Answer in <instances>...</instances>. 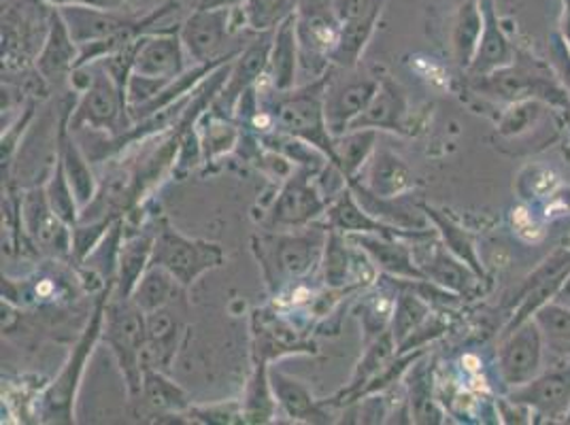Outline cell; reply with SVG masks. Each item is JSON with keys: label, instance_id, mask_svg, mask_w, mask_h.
Wrapping results in <instances>:
<instances>
[{"label": "cell", "instance_id": "6da1fadb", "mask_svg": "<svg viewBox=\"0 0 570 425\" xmlns=\"http://www.w3.org/2000/svg\"><path fill=\"white\" fill-rule=\"evenodd\" d=\"M328 228L311 224L301 230H264L252 237V254L261 266L271 298L279 300L309 281L322 264Z\"/></svg>", "mask_w": 570, "mask_h": 425}, {"label": "cell", "instance_id": "7a4b0ae2", "mask_svg": "<svg viewBox=\"0 0 570 425\" xmlns=\"http://www.w3.org/2000/svg\"><path fill=\"white\" fill-rule=\"evenodd\" d=\"M469 86L476 96L504 107L520 100H541L549 109L570 116V96L560 83L553 67L528 53H518L509 67L488 72L481 77H469Z\"/></svg>", "mask_w": 570, "mask_h": 425}, {"label": "cell", "instance_id": "3957f363", "mask_svg": "<svg viewBox=\"0 0 570 425\" xmlns=\"http://www.w3.org/2000/svg\"><path fill=\"white\" fill-rule=\"evenodd\" d=\"M331 71L324 77L298 86L289 92H273L275 98L268 102L261 98V107L275 119V130L296 137L301 141L317 147L331 162H334V137L326 121L324 95L331 81Z\"/></svg>", "mask_w": 570, "mask_h": 425}, {"label": "cell", "instance_id": "277c9868", "mask_svg": "<svg viewBox=\"0 0 570 425\" xmlns=\"http://www.w3.org/2000/svg\"><path fill=\"white\" fill-rule=\"evenodd\" d=\"M114 287L116 284H107L96 296L95 310L81 336L77 338L69 359L65 362L58 377L49 383L48 389L41 396V419L46 424H75V404H77L79 385L86 373V364L95 354L96 345L100 343L105 308L114 294Z\"/></svg>", "mask_w": 570, "mask_h": 425}, {"label": "cell", "instance_id": "5b68a950", "mask_svg": "<svg viewBox=\"0 0 570 425\" xmlns=\"http://www.w3.org/2000/svg\"><path fill=\"white\" fill-rule=\"evenodd\" d=\"M79 71L83 72V81L81 96L69 113V128L72 132L90 128L96 132H107L109 137H119L130 130L132 119L128 98L111 72L105 69V65L98 60L79 67Z\"/></svg>", "mask_w": 570, "mask_h": 425}, {"label": "cell", "instance_id": "8992f818", "mask_svg": "<svg viewBox=\"0 0 570 425\" xmlns=\"http://www.w3.org/2000/svg\"><path fill=\"white\" fill-rule=\"evenodd\" d=\"M100 343H105L116 357L130 401L141 398L147 315L132 303V298H124L116 291L111 294L105 308Z\"/></svg>", "mask_w": 570, "mask_h": 425}, {"label": "cell", "instance_id": "52a82bcc", "mask_svg": "<svg viewBox=\"0 0 570 425\" xmlns=\"http://www.w3.org/2000/svg\"><path fill=\"white\" fill-rule=\"evenodd\" d=\"M226 251L219 243L181 235L167 219L156 224V240L151 264L163 266L184 289H190L203 275L219 268Z\"/></svg>", "mask_w": 570, "mask_h": 425}, {"label": "cell", "instance_id": "ba28073f", "mask_svg": "<svg viewBox=\"0 0 570 425\" xmlns=\"http://www.w3.org/2000/svg\"><path fill=\"white\" fill-rule=\"evenodd\" d=\"M315 177L317 175L298 166L285 177L262 221L264 230H301L324 217L331 200L324 196Z\"/></svg>", "mask_w": 570, "mask_h": 425}, {"label": "cell", "instance_id": "9c48e42d", "mask_svg": "<svg viewBox=\"0 0 570 425\" xmlns=\"http://www.w3.org/2000/svg\"><path fill=\"white\" fill-rule=\"evenodd\" d=\"M245 30L238 9H203L196 7L179 28L184 48L194 65L222 60L238 49L228 48V41Z\"/></svg>", "mask_w": 570, "mask_h": 425}, {"label": "cell", "instance_id": "30bf717a", "mask_svg": "<svg viewBox=\"0 0 570 425\" xmlns=\"http://www.w3.org/2000/svg\"><path fill=\"white\" fill-rule=\"evenodd\" d=\"M317 345L279 307L254 308L252 313V359L277 362L289 355H315Z\"/></svg>", "mask_w": 570, "mask_h": 425}, {"label": "cell", "instance_id": "8fae6325", "mask_svg": "<svg viewBox=\"0 0 570 425\" xmlns=\"http://www.w3.org/2000/svg\"><path fill=\"white\" fill-rule=\"evenodd\" d=\"M273 37H275V30L254 34V39L247 43V48L240 49V53L230 65V71H228L222 90L217 92L212 107H209L212 116L235 119L240 96L245 95L247 90L261 86V81H264V77H266Z\"/></svg>", "mask_w": 570, "mask_h": 425}, {"label": "cell", "instance_id": "7c38bea8", "mask_svg": "<svg viewBox=\"0 0 570 425\" xmlns=\"http://www.w3.org/2000/svg\"><path fill=\"white\" fill-rule=\"evenodd\" d=\"M546 340L534 317L513 330L502 332L499 375L509 389L522 387L546 368Z\"/></svg>", "mask_w": 570, "mask_h": 425}, {"label": "cell", "instance_id": "4fadbf2b", "mask_svg": "<svg viewBox=\"0 0 570 425\" xmlns=\"http://www.w3.org/2000/svg\"><path fill=\"white\" fill-rule=\"evenodd\" d=\"M509 398L525 404L543 422H564L570 415V357H558L549 368L522 387L509 389Z\"/></svg>", "mask_w": 570, "mask_h": 425}, {"label": "cell", "instance_id": "5bb4252c", "mask_svg": "<svg viewBox=\"0 0 570 425\" xmlns=\"http://www.w3.org/2000/svg\"><path fill=\"white\" fill-rule=\"evenodd\" d=\"M380 81L377 77H368V75L364 77L352 75V77L338 79L331 72V81L324 95V109H326V121L333 137L345 135L352 128V123L364 113V109L380 90Z\"/></svg>", "mask_w": 570, "mask_h": 425}, {"label": "cell", "instance_id": "9a60e30c", "mask_svg": "<svg viewBox=\"0 0 570 425\" xmlns=\"http://www.w3.org/2000/svg\"><path fill=\"white\" fill-rule=\"evenodd\" d=\"M324 226L328 230H336L341 235H381V237L409 238L413 243H422L428 238L436 237V230L430 233H409L396 226L383 224L377 217L366 211L354 194V189H343L336 198L331 200L328 209L324 212Z\"/></svg>", "mask_w": 570, "mask_h": 425}, {"label": "cell", "instance_id": "2e32d148", "mask_svg": "<svg viewBox=\"0 0 570 425\" xmlns=\"http://www.w3.org/2000/svg\"><path fill=\"white\" fill-rule=\"evenodd\" d=\"M188 69V51L179 32H147L137 41L130 75L173 81Z\"/></svg>", "mask_w": 570, "mask_h": 425}, {"label": "cell", "instance_id": "e0dca14e", "mask_svg": "<svg viewBox=\"0 0 570 425\" xmlns=\"http://www.w3.org/2000/svg\"><path fill=\"white\" fill-rule=\"evenodd\" d=\"M20 211L26 235L32 238L35 245L60 258L71 256L72 228L51 211L46 186L30 189L20 205Z\"/></svg>", "mask_w": 570, "mask_h": 425}, {"label": "cell", "instance_id": "ac0fdd59", "mask_svg": "<svg viewBox=\"0 0 570 425\" xmlns=\"http://www.w3.org/2000/svg\"><path fill=\"white\" fill-rule=\"evenodd\" d=\"M79 60V46L71 37V30L60 16L58 7H51L49 26L46 30V41L37 53L35 69L46 83H60L71 77Z\"/></svg>", "mask_w": 570, "mask_h": 425}, {"label": "cell", "instance_id": "d6986e66", "mask_svg": "<svg viewBox=\"0 0 570 425\" xmlns=\"http://www.w3.org/2000/svg\"><path fill=\"white\" fill-rule=\"evenodd\" d=\"M345 237L373 260L381 275L394 277V279H409V281L426 279L424 270L415 260V251L409 245V238L381 237V235H345Z\"/></svg>", "mask_w": 570, "mask_h": 425}, {"label": "cell", "instance_id": "ffe728a7", "mask_svg": "<svg viewBox=\"0 0 570 425\" xmlns=\"http://www.w3.org/2000/svg\"><path fill=\"white\" fill-rule=\"evenodd\" d=\"M60 16L71 30V37L79 48L116 37L124 28L137 24L141 16L121 13V9H98L86 4L58 7Z\"/></svg>", "mask_w": 570, "mask_h": 425}, {"label": "cell", "instance_id": "44dd1931", "mask_svg": "<svg viewBox=\"0 0 570 425\" xmlns=\"http://www.w3.org/2000/svg\"><path fill=\"white\" fill-rule=\"evenodd\" d=\"M415 260L424 270L428 281L441 285L462 300L475 298L481 291V284H485L466 261L455 258L443 243H434V247H428L426 256H415Z\"/></svg>", "mask_w": 570, "mask_h": 425}, {"label": "cell", "instance_id": "7402d4cb", "mask_svg": "<svg viewBox=\"0 0 570 425\" xmlns=\"http://www.w3.org/2000/svg\"><path fill=\"white\" fill-rule=\"evenodd\" d=\"M271 385L279 402L282 415L292 424H331V408L324 401L313 398L309 387L303 380L271 366Z\"/></svg>", "mask_w": 570, "mask_h": 425}, {"label": "cell", "instance_id": "603a6c76", "mask_svg": "<svg viewBox=\"0 0 570 425\" xmlns=\"http://www.w3.org/2000/svg\"><path fill=\"white\" fill-rule=\"evenodd\" d=\"M298 71H301V46H298V32H296V13H294L275 30L264 81L273 92H289L298 88Z\"/></svg>", "mask_w": 570, "mask_h": 425}, {"label": "cell", "instance_id": "cb8c5ba5", "mask_svg": "<svg viewBox=\"0 0 570 425\" xmlns=\"http://www.w3.org/2000/svg\"><path fill=\"white\" fill-rule=\"evenodd\" d=\"M406 118H409V102L403 88L394 79L381 77L380 90L375 92L364 113L352 123L350 130L371 128L377 132L385 130V132L406 135Z\"/></svg>", "mask_w": 570, "mask_h": 425}, {"label": "cell", "instance_id": "d4e9b609", "mask_svg": "<svg viewBox=\"0 0 570 425\" xmlns=\"http://www.w3.org/2000/svg\"><path fill=\"white\" fill-rule=\"evenodd\" d=\"M479 2L483 9V32L479 39L475 60L466 71V77H481L488 72L499 71L502 67H509L518 56L504 28L500 24L497 2L494 0H479Z\"/></svg>", "mask_w": 570, "mask_h": 425}, {"label": "cell", "instance_id": "484cf974", "mask_svg": "<svg viewBox=\"0 0 570 425\" xmlns=\"http://www.w3.org/2000/svg\"><path fill=\"white\" fill-rule=\"evenodd\" d=\"M354 181L380 198H396L415 188V175L411 168L387 149H375L371 160L362 168V177H356Z\"/></svg>", "mask_w": 570, "mask_h": 425}, {"label": "cell", "instance_id": "4316f807", "mask_svg": "<svg viewBox=\"0 0 570 425\" xmlns=\"http://www.w3.org/2000/svg\"><path fill=\"white\" fill-rule=\"evenodd\" d=\"M364 355L357 362L356 370L352 375V380L347 387H343L331 401H324L328 408H341L347 404H354L360 401L362 389L371 383V378L380 373L381 368L392 362L399 355V343L394 338L392 330H385L375 340L364 345Z\"/></svg>", "mask_w": 570, "mask_h": 425}, {"label": "cell", "instance_id": "83f0119b", "mask_svg": "<svg viewBox=\"0 0 570 425\" xmlns=\"http://www.w3.org/2000/svg\"><path fill=\"white\" fill-rule=\"evenodd\" d=\"M69 113L71 111L65 113V119L58 130V158L65 165L75 198L83 211L88 205H92V200L98 194V181L90 168V158L81 151V147L75 141V132L69 128Z\"/></svg>", "mask_w": 570, "mask_h": 425}, {"label": "cell", "instance_id": "f1b7e54d", "mask_svg": "<svg viewBox=\"0 0 570 425\" xmlns=\"http://www.w3.org/2000/svg\"><path fill=\"white\" fill-rule=\"evenodd\" d=\"M154 240H156V228L154 230H139V233H124V240L119 247L118 275H116V287L114 291L124 298H130L132 289L139 284L145 270L151 266V254H154Z\"/></svg>", "mask_w": 570, "mask_h": 425}, {"label": "cell", "instance_id": "f546056e", "mask_svg": "<svg viewBox=\"0 0 570 425\" xmlns=\"http://www.w3.org/2000/svg\"><path fill=\"white\" fill-rule=\"evenodd\" d=\"M184 326L168 313V308H160L147 315V345L142 354V368H160L167 373L179 349V336Z\"/></svg>", "mask_w": 570, "mask_h": 425}, {"label": "cell", "instance_id": "4dcf8cb0", "mask_svg": "<svg viewBox=\"0 0 570 425\" xmlns=\"http://www.w3.org/2000/svg\"><path fill=\"white\" fill-rule=\"evenodd\" d=\"M141 401L160 417H184L191 406L188 392L165 370L151 366L142 368Z\"/></svg>", "mask_w": 570, "mask_h": 425}, {"label": "cell", "instance_id": "1f68e13d", "mask_svg": "<svg viewBox=\"0 0 570 425\" xmlns=\"http://www.w3.org/2000/svg\"><path fill=\"white\" fill-rule=\"evenodd\" d=\"M240 406H243V422L249 425L273 424L282 413L271 385L268 362H254V370L245 385Z\"/></svg>", "mask_w": 570, "mask_h": 425}, {"label": "cell", "instance_id": "d6a6232c", "mask_svg": "<svg viewBox=\"0 0 570 425\" xmlns=\"http://www.w3.org/2000/svg\"><path fill=\"white\" fill-rule=\"evenodd\" d=\"M483 32V9L479 0H464L453 18V60L460 71H469L475 60L479 39Z\"/></svg>", "mask_w": 570, "mask_h": 425}, {"label": "cell", "instance_id": "836d02e7", "mask_svg": "<svg viewBox=\"0 0 570 425\" xmlns=\"http://www.w3.org/2000/svg\"><path fill=\"white\" fill-rule=\"evenodd\" d=\"M422 207L426 211L432 228L436 230V237L441 238V243L452 251L455 258L466 261L483 281H488V270H485L483 261L479 258L475 237L466 228H462L448 212L439 211V209H434L430 205H422Z\"/></svg>", "mask_w": 570, "mask_h": 425}, {"label": "cell", "instance_id": "e575fe53", "mask_svg": "<svg viewBox=\"0 0 570 425\" xmlns=\"http://www.w3.org/2000/svg\"><path fill=\"white\" fill-rule=\"evenodd\" d=\"M432 368L422 364V357L411 366L406 378V402L413 424H445V413L434 398Z\"/></svg>", "mask_w": 570, "mask_h": 425}, {"label": "cell", "instance_id": "d590c367", "mask_svg": "<svg viewBox=\"0 0 570 425\" xmlns=\"http://www.w3.org/2000/svg\"><path fill=\"white\" fill-rule=\"evenodd\" d=\"M380 18L381 13H373V16L341 22L338 41H336V48H334L333 56H331L333 69H338V71L356 69L364 51L371 43V39H373V34H375Z\"/></svg>", "mask_w": 570, "mask_h": 425}, {"label": "cell", "instance_id": "8d00e7d4", "mask_svg": "<svg viewBox=\"0 0 570 425\" xmlns=\"http://www.w3.org/2000/svg\"><path fill=\"white\" fill-rule=\"evenodd\" d=\"M375 142H377V130L362 128V130H350L341 137H334V158L333 165L338 166V170L345 175L347 181H354L362 168L371 160L375 154Z\"/></svg>", "mask_w": 570, "mask_h": 425}, {"label": "cell", "instance_id": "74e56055", "mask_svg": "<svg viewBox=\"0 0 570 425\" xmlns=\"http://www.w3.org/2000/svg\"><path fill=\"white\" fill-rule=\"evenodd\" d=\"M179 289L184 287L175 281V277L168 270L151 264L139 279L137 287L132 289L130 298L145 315H149L160 308H167Z\"/></svg>", "mask_w": 570, "mask_h": 425}, {"label": "cell", "instance_id": "f35d334b", "mask_svg": "<svg viewBox=\"0 0 570 425\" xmlns=\"http://www.w3.org/2000/svg\"><path fill=\"white\" fill-rule=\"evenodd\" d=\"M396 294L390 287H375L373 291H366L364 298L360 300L357 307V317L362 326V336L364 345L375 340L383 332L390 330L392 315L396 307Z\"/></svg>", "mask_w": 570, "mask_h": 425}, {"label": "cell", "instance_id": "ab89813d", "mask_svg": "<svg viewBox=\"0 0 570 425\" xmlns=\"http://www.w3.org/2000/svg\"><path fill=\"white\" fill-rule=\"evenodd\" d=\"M534 322L553 359L570 357V305L562 300H551L534 313Z\"/></svg>", "mask_w": 570, "mask_h": 425}, {"label": "cell", "instance_id": "60d3db41", "mask_svg": "<svg viewBox=\"0 0 570 425\" xmlns=\"http://www.w3.org/2000/svg\"><path fill=\"white\" fill-rule=\"evenodd\" d=\"M301 0H245L238 7L245 30L261 34L273 32L298 11Z\"/></svg>", "mask_w": 570, "mask_h": 425}, {"label": "cell", "instance_id": "b9f144b4", "mask_svg": "<svg viewBox=\"0 0 570 425\" xmlns=\"http://www.w3.org/2000/svg\"><path fill=\"white\" fill-rule=\"evenodd\" d=\"M198 121L205 123L203 128L196 123L205 162H214L217 158L237 149V145L240 142V132L233 123V119L215 118L207 111Z\"/></svg>", "mask_w": 570, "mask_h": 425}, {"label": "cell", "instance_id": "7bdbcfd3", "mask_svg": "<svg viewBox=\"0 0 570 425\" xmlns=\"http://www.w3.org/2000/svg\"><path fill=\"white\" fill-rule=\"evenodd\" d=\"M46 194H48L49 207L56 212L65 224L77 226L79 217H81V207L75 198L67 170L60 158H56V166L51 170L48 184H46Z\"/></svg>", "mask_w": 570, "mask_h": 425}, {"label": "cell", "instance_id": "ee69618b", "mask_svg": "<svg viewBox=\"0 0 570 425\" xmlns=\"http://www.w3.org/2000/svg\"><path fill=\"white\" fill-rule=\"evenodd\" d=\"M546 107V102L541 100H520L507 105L500 116L497 132L500 137H522L523 132H528L543 118Z\"/></svg>", "mask_w": 570, "mask_h": 425}, {"label": "cell", "instance_id": "f6af8a7d", "mask_svg": "<svg viewBox=\"0 0 570 425\" xmlns=\"http://www.w3.org/2000/svg\"><path fill=\"white\" fill-rule=\"evenodd\" d=\"M186 417H190V422H194V424H245L240 401L219 402V404H209V406L191 404Z\"/></svg>", "mask_w": 570, "mask_h": 425}, {"label": "cell", "instance_id": "bcb514c9", "mask_svg": "<svg viewBox=\"0 0 570 425\" xmlns=\"http://www.w3.org/2000/svg\"><path fill=\"white\" fill-rule=\"evenodd\" d=\"M549 58H551L549 65L553 67L560 83L564 86V90L570 96V48L560 32L551 34V39H549Z\"/></svg>", "mask_w": 570, "mask_h": 425}, {"label": "cell", "instance_id": "7dc6e473", "mask_svg": "<svg viewBox=\"0 0 570 425\" xmlns=\"http://www.w3.org/2000/svg\"><path fill=\"white\" fill-rule=\"evenodd\" d=\"M32 116H35V102H30L26 107L24 113L18 118L16 126H11L2 132V166L11 165V158H13V154L18 149V141H20V132H24Z\"/></svg>", "mask_w": 570, "mask_h": 425}, {"label": "cell", "instance_id": "c3c4849f", "mask_svg": "<svg viewBox=\"0 0 570 425\" xmlns=\"http://www.w3.org/2000/svg\"><path fill=\"white\" fill-rule=\"evenodd\" d=\"M497 406H499V417L502 424L520 425L537 422L534 413L522 402L513 401V398H499Z\"/></svg>", "mask_w": 570, "mask_h": 425}, {"label": "cell", "instance_id": "681fc988", "mask_svg": "<svg viewBox=\"0 0 570 425\" xmlns=\"http://www.w3.org/2000/svg\"><path fill=\"white\" fill-rule=\"evenodd\" d=\"M49 7H67V4H86L98 9H121L126 0H43Z\"/></svg>", "mask_w": 570, "mask_h": 425}, {"label": "cell", "instance_id": "f907efd6", "mask_svg": "<svg viewBox=\"0 0 570 425\" xmlns=\"http://www.w3.org/2000/svg\"><path fill=\"white\" fill-rule=\"evenodd\" d=\"M245 0H200L198 7L203 9H238Z\"/></svg>", "mask_w": 570, "mask_h": 425}, {"label": "cell", "instance_id": "816d5d0a", "mask_svg": "<svg viewBox=\"0 0 570 425\" xmlns=\"http://www.w3.org/2000/svg\"><path fill=\"white\" fill-rule=\"evenodd\" d=\"M564 4V13H562V28H560V34L564 37L567 46L570 48V0H562Z\"/></svg>", "mask_w": 570, "mask_h": 425}, {"label": "cell", "instance_id": "f5cc1de1", "mask_svg": "<svg viewBox=\"0 0 570 425\" xmlns=\"http://www.w3.org/2000/svg\"><path fill=\"white\" fill-rule=\"evenodd\" d=\"M556 300H562V303L570 305V275L569 279H567V284L562 285V289H560V294H558Z\"/></svg>", "mask_w": 570, "mask_h": 425}]
</instances>
